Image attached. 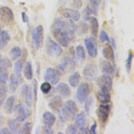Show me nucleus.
Wrapping results in <instances>:
<instances>
[{
	"label": "nucleus",
	"mask_w": 134,
	"mask_h": 134,
	"mask_svg": "<svg viewBox=\"0 0 134 134\" xmlns=\"http://www.w3.org/2000/svg\"><path fill=\"white\" fill-rule=\"evenodd\" d=\"M76 26L73 20L67 21L57 19L51 26V32L57 42L63 47H67L69 43L75 39Z\"/></svg>",
	"instance_id": "nucleus-1"
},
{
	"label": "nucleus",
	"mask_w": 134,
	"mask_h": 134,
	"mask_svg": "<svg viewBox=\"0 0 134 134\" xmlns=\"http://www.w3.org/2000/svg\"><path fill=\"white\" fill-rule=\"evenodd\" d=\"M63 105L64 106H63L62 109L59 112L60 121L64 122L66 121L72 120L79 111L77 105L72 100H66Z\"/></svg>",
	"instance_id": "nucleus-2"
},
{
	"label": "nucleus",
	"mask_w": 134,
	"mask_h": 134,
	"mask_svg": "<svg viewBox=\"0 0 134 134\" xmlns=\"http://www.w3.org/2000/svg\"><path fill=\"white\" fill-rule=\"evenodd\" d=\"M76 66V62L74 60L73 57L70 56L65 57L61 60L60 63L57 66L58 72L61 75L68 73L70 72L73 71Z\"/></svg>",
	"instance_id": "nucleus-3"
},
{
	"label": "nucleus",
	"mask_w": 134,
	"mask_h": 134,
	"mask_svg": "<svg viewBox=\"0 0 134 134\" xmlns=\"http://www.w3.org/2000/svg\"><path fill=\"white\" fill-rule=\"evenodd\" d=\"M46 52L50 57L56 58L63 54V50L59 44L54 41L52 38H48L46 42Z\"/></svg>",
	"instance_id": "nucleus-4"
},
{
	"label": "nucleus",
	"mask_w": 134,
	"mask_h": 134,
	"mask_svg": "<svg viewBox=\"0 0 134 134\" xmlns=\"http://www.w3.org/2000/svg\"><path fill=\"white\" fill-rule=\"evenodd\" d=\"M32 38L35 48L36 50H39L41 48L44 41V27L42 25H39L33 30Z\"/></svg>",
	"instance_id": "nucleus-5"
},
{
	"label": "nucleus",
	"mask_w": 134,
	"mask_h": 134,
	"mask_svg": "<svg viewBox=\"0 0 134 134\" xmlns=\"http://www.w3.org/2000/svg\"><path fill=\"white\" fill-rule=\"evenodd\" d=\"M14 111L15 112V119L20 123L24 121L30 114L29 109L22 104L17 105L14 107Z\"/></svg>",
	"instance_id": "nucleus-6"
},
{
	"label": "nucleus",
	"mask_w": 134,
	"mask_h": 134,
	"mask_svg": "<svg viewBox=\"0 0 134 134\" xmlns=\"http://www.w3.org/2000/svg\"><path fill=\"white\" fill-rule=\"evenodd\" d=\"M0 18L5 25H11L14 21V14L13 11L7 6L0 8Z\"/></svg>",
	"instance_id": "nucleus-7"
},
{
	"label": "nucleus",
	"mask_w": 134,
	"mask_h": 134,
	"mask_svg": "<svg viewBox=\"0 0 134 134\" xmlns=\"http://www.w3.org/2000/svg\"><path fill=\"white\" fill-rule=\"evenodd\" d=\"M90 94V87L87 82H82L76 91V98L80 103H83Z\"/></svg>",
	"instance_id": "nucleus-8"
},
{
	"label": "nucleus",
	"mask_w": 134,
	"mask_h": 134,
	"mask_svg": "<svg viewBox=\"0 0 134 134\" xmlns=\"http://www.w3.org/2000/svg\"><path fill=\"white\" fill-rule=\"evenodd\" d=\"M97 74V68L93 64H87L82 70V75L84 78L88 81H94L96 79Z\"/></svg>",
	"instance_id": "nucleus-9"
},
{
	"label": "nucleus",
	"mask_w": 134,
	"mask_h": 134,
	"mask_svg": "<svg viewBox=\"0 0 134 134\" xmlns=\"http://www.w3.org/2000/svg\"><path fill=\"white\" fill-rule=\"evenodd\" d=\"M111 107L109 105L101 104L97 110V115L98 116L99 121L102 124H105L107 121L111 112Z\"/></svg>",
	"instance_id": "nucleus-10"
},
{
	"label": "nucleus",
	"mask_w": 134,
	"mask_h": 134,
	"mask_svg": "<svg viewBox=\"0 0 134 134\" xmlns=\"http://www.w3.org/2000/svg\"><path fill=\"white\" fill-rule=\"evenodd\" d=\"M44 80L47 82H50L52 85H57L59 82L60 76L59 73L57 70H55L53 68L49 67L45 71L44 73Z\"/></svg>",
	"instance_id": "nucleus-11"
},
{
	"label": "nucleus",
	"mask_w": 134,
	"mask_h": 134,
	"mask_svg": "<svg viewBox=\"0 0 134 134\" xmlns=\"http://www.w3.org/2000/svg\"><path fill=\"white\" fill-rule=\"evenodd\" d=\"M97 84L100 88L107 89L111 91L113 87V81L109 75H104L99 76L97 80Z\"/></svg>",
	"instance_id": "nucleus-12"
},
{
	"label": "nucleus",
	"mask_w": 134,
	"mask_h": 134,
	"mask_svg": "<svg viewBox=\"0 0 134 134\" xmlns=\"http://www.w3.org/2000/svg\"><path fill=\"white\" fill-rule=\"evenodd\" d=\"M85 44L88 55L92 58H95L98 54L97 46L96 41L92 38H85Z\"/></svg>",
	"instance_id": "nucleus-13"
},
{
	"label": "nucleus",
	"mask_w": 134,
	"mask_h": 134,
	"mask_svg": "<svg viewBox=\"0 0 134 134\" xmlns=\"http://www.w3.org/2000/svg\"><path fill=\"white\" fill-rule=\"evenodd\" d=\"M21 94L22 97L24 99V101L26 103L27 107H32V103H33V100H32V91L31 88L27 84H24L22 85L21 88Z\"/></svg>",
	"instance_id": "nucleus-14"
},
{
	"label": "nucleus",
	"mask_w": 134,
	"mask_h": 134,
	"mask_svg": "<svg viewBox=\"0 0 134 134\" xmlns=\"http://www.w3.org/2000/svg\"><path fill=\"white\" fill-rule=\"evenodd\" d=\"M60 14L64 18L70 19L75 21H79L81 17V14L79 12L75 9L64 8L60 10Z\"/></svg>",
	"instance_id": "nucleus-15"
},
{
	"label": "nucleus",
	"mask_w": 134,
	"mask_h": 134,
	"mask_svg": "<svg viewBox=\"0 0 134 134\" xmlns=\"http://www.w3.org/2000/svg\"><path fill=\"white\" fill-rule=\"evenodd\" d=\"M57 93L62 97L68 98L71 94V91L70 89L69 86L65 82H60L57 85L56 88Z\"/></svg>",
	"instance_id": "nucleus-16"
},
{
	"label": "nucleus",
	"mask_w": 134,
	"mask_h": 134,
	"mask_svg": "<svg viewBox=\"0 0 134 134\" xmlns=\"http://www.w3.org/2000/svg\"><path fill=\"white\" fill-rule=\"evenodd\" d=\"M63 105L64 103H63V99H62V97H60V95L54 97L52 100H50V102L48 104L50 108L57 112H60V109L63 107Z\"/></svg>",
	"instance_id": "nucleus-17"
},
{
	"label": "nucleus",
	"mask_w": 134,
	"mask_h": 134,
	"mask_svg": "<svg viewBox=\"0 0 134 134\" xmlns=\"http://www.w3.org/2000/svg\"><path fill=\"white\" fill-rule=\"evenodd\" d=\"M42 118L45 127L50 128H52V127L54 125L56 120H57L56 117L54 115V114H52L51 112H49V111H46L43 114Z\"/></svg>",
	"instance_id": "nucleus-18"
},
{
	"label": "nucleus",
	"mask_w": 134,
	"mask_h": 134,
	"mask_svg": "<svg viewBox=\"0 0 134 134\" xmlns=\"http://www.w3.org/2000/svg\"><path fill=\"white\" fill-rule=\"evenodd\" d=\"M97 99L100 103L103 104L108 103L111 100V94L110 91L107 89L100 88V91L98 92Z\"/></svg>",
	"instance_id": "nucleus-19"
},
{
	"label": "nucleus",
	"mask_w": 134,
	"mask_h": 134,
	"mask_svg": "<svg viewBox=\"0 0 134 134\" xmlns=\"http://www.w3.org/2000/svg\"><path fill=\"white\" fill-rule=\"evenodd\" d=\"M20 75H12L9 79V88L11 92H15L16 91L17 88L18 87V85L20 82H22V79H21Z\"/></svg>",
	"instance_id": "nucleus-20"
},
{
	"label": "nucleus",
	"mask_w": 134,
	"mask_h": 134,
	"mask_svg": "<svg viewBox=\"0 0 134 134\" xmlns=\"http://www.w3.org/2000/svg\"><path fill=\"white\" fill-rule=\"evenodd\" d=\"M102 53L103 55L104 58L109 61H111L114 63L115 61V54L114 50H113V46L108 44L106 45L105 47L103 48Z\"/></svg>",
	"instance_id": "nucleus-21"
},
{
	"label": "nucleus",
	"mask_w": 134,
	"mask_h": 134,
	"mask_svg": "<svg viewBox=\"0 0 134 134\" xmlns=\"http://www.w3.org/2000/svg\"><path fill=\"white\" fill-rule=\"evenodd\" d=\"M87 115L85 112H81L76 116L75 118V125L79 129L87 127Z\"/></svg>",
	"instance_id": "nucleus-22"
},
{
	"label": "nucleus",
	"mask_w": 134,
	"mask_h": 134,
	"mask_svg": "<svg viewBox=\"0 0 134 134\" xmlns=\"http://www.w3.org/2000/svg\"><path fill=\"white\" fill-rule=\"evenodd\" d=\"M100 66L101 71L105 75H112L113 73V72H114V67H113V64H111L110 61L107 60L101 61Z\"/></svg>",
	"instance_id": "nucleus-23"
},
{
	"label": "nucleus",
	"mask_w": 134,
	"mask_h": 134,
	"mask_svg": "<svg viewBox=\"0 0 134 134\" xmlns=\"http://www.w3.org/2000/svg\"><path fill=\"white\" fill-rule=\"evenodd\" d=\"M15 100V97L14 95H12L7 99L4 104V107H3L5 113L7 114H12L14 112Z\"/></svg>",
	"instance_id": "nucleus-24"
},
{
	"label": "nucleus",
	"mask_w": 134,
	"mask_h": 134,
	"mask_svg": "<svg viewBox=\"0 0 134 134\" xmlns=\"http://www.w3.org/2000/svg\"><path fill=\"white\" fill-rule=\"evenodd\" d=\"M11 40L10 36L7 31L3 30L0 35V50H3L6 47Z\"/></svg>",
	"instance_id": "nucleus-25"
},
{
	"label": "nucleus",
	"mask_w": 134,
	"mask_h": 134,
	"mask_svg": "<svg viewBox=\"0 0 134 134\" xmlns=\"http://www.w3.org/2000/svg\"><path fill=\"white\" fill-rule=\"evenodd\" d=\"M90 27H91V34L96 38L97 36L98 31H99V21L97 19L94 17H91L90 18Z\"/></svg>",
	"instance_id": "nucleus-26"
},
{
	"label": "nucleus",
	"mask_w": 134,
	"mask_h": 134,
	"mask_svg": "<svg viewBox=\"0 0 134 134\" xmlns=\"http://www.w3.org/2000/svg\"><path fill=\"white\" fill-rule=\"evenodd\" d=\"M8 127L11 133H16L18 132L20 128V122L15 119H10L8 122Z\"/></svg>",
	"instance_id": "nucleus-27"
},
{
	"label": "nucleus",
	"mask_w": 134,
	"mask_h": 134,
	"mask_svg": "<svg viewBox=\"0 0 134 134\" xmlns=\"http://www.w3.org/2000/svg\"><path fill=\"white\" fill-rule=\"evenodd\" d=\"M81 75L79 72H75L69 78V82L72 87H76L79 84Z\"/></svg>",
	"instance_id": "nucleus-28"
},
{
	"label": "nucleus",
	"mask_w": 134,
	"mask_h": 134,
	"mask_svg": "<svg viewBox=\"0 0 134 134\" xmlns=\"http://www.w3.org/2000/svg\"><path fill=\"white\" fill-rule=\"evenodd\" d=\"M87 6L90 9L91 14L97 15L98 14V9H99V0H89V3Z\"/></svg>",
	"instance_id": "nucleus-29"
},
{
	"label": "nucleus",
	"mask_w": 134,
	"mask_h": 134,
	"mask_svg": "<svg viewBox=\"0 0 134 134\" xmlns=\"http://www.w3.org/2000/svg\"><path fill=\"white\" fill-rule=\"evenodd\" d=\"M24 75L27 80L32 79L33 77V70H32V64L30 62H27L24 69Z\"/></svg>",
	"instance_id": "nucleus-30"
},
{
	"label": "nucleus",
	"mask_w": 134,
	"mask_h": 134,
	"mask_svg": "<svg viewBox=\"0 0 134 134\" xmlns=\"http://www.w3.org/2000/svg\"><path fill=\"white\" fill-rule=\"evenodd\" d=\"M21 54V50L18 46H15L10 50L9 55L12 60H16L18 59Z\"/></svg>",
	"instance_id": "nucleus-31"
},
{
	"label": "nucleus",
	"mask_w": 134,
	"mask_h": 134,
	"mask_svg": "<svg viewBox=\"0 0 134 134\" xmlns=\"http://www.w3.org/2000/svg\"><path fill=\"white\" fill-rule=\"evenodd\" d=\"M32 129V124L31 122H26L22 125V127H20V130L18 131V133L21 134H30L31 133Z\"/></svg>",
	"instance_id": "nucleus-32"
},
{
	"label": "nucleus",
	"mask_w": 134,
	"mask_h": 134,
	"mask_svg": "<svg viewBox=\"0 0 134 134\" xmlns=\"http://www.w3.org/2000/svg\"><path fill=\"white\" fill-rule=\"evenodd\" d=\"M9 74H8V69L0 67V83L5 84L8 80Z\"/></svg>",
	"instance_id": "nucleus-33"
},
{
	"label": "nucleus",
	"mask_w": 134,
	"mask_h": 134,
	"mask_svg": "<svg viewBox=\"0 0 134 134\" xmlns=\"http://www.w3.org/2000/svg\"><path fill=\"white\" fill-rule=\"evenodd\" d=\"M2 86H0V106H2L4 103L7 97V93H8L7 87L4 85V84H2Z\"/></svg>",
	"instance_id": "nucleus-34"
},
{
	"label": "nucleus",
	"mask_w": 134,
	"mask_h": 134,
	"mask_svg": "<svg viewBox=\"0 0 134 134\" xmlns=\"http://www.w3.org/2000/svg\"><path fill=\"white\" fill-rule=\"evenodd\" d=\"M76 54L78 58L81 60H84L86 58L85 50L84 49V47L81 45H79L76 48Z\"/></svg>",
	"instance_id": "nucleus-35"
},
{
	"label": "nucleus",
	"mask_w": 134,
	"mask_h": 134,
	"mask_svg": "<svg viewBox=\"0 0 134 134\" xmlns=\"http://www.w3.org/2000/svg\"><path fill=\"white\" fill-rule=\"evenodd\" d=\"M84 103H85V112L87 114L89 115L92 106H93V103H94V98L93 97H88L86 99Z\"/></svg>",
	"instance_id": "nucleus-36"
},
{
	"label": "nucleus",
	"mask_w": 134,
	"mask_h": 134,
	"mask_svg": "<svg viewBox=\"0 0 134 134\" xmlns=\"http://www.w3.org/2000/svg\"><path fill=\"white\" fill-rule=\"evenodd\" d=\"M40 90H41V91L44 94H48V93L51 91V90H52L51 84H50V82H47V81L43 82L41 85H40Z\"/></svg>",
	"instance_id": "nucleus-37"
},
{
	"label": "nucleus",
	"mask_w": 134,
	"mask_h": 134,
	"mask_svg": "<svg viewBox=\"0 0 134 134\" xmlns=\"http://www.w3.org/2000/svg\"><path fill=\"white\" fill-rule=\"evenodd\" d=\"M23 67V62L21 60H18L14 64V72L16 75H20Z\"/></svg>",
	"instance_id": "nucleus-38"
},
{
	"label": "nucleus",
	"mask_w": 134,
	"mask_h": 134,
	"mask_svg": "<svg viewBox=\"0 0 134 134\" xmlns=\"http://www.w3.org/2000/svg\"><path fill=\"white\" fill-rule=\"evenodd\" d=\"M133 52L131 50L129 51V53L127 55V58L126 60V69L127 70L128 72H130V70H131V64H132V60H133Z\"/></svg>",
	"instance_id": "nucleus-39"
},
{
	"label": "nucleus",
	"mask_w": 134,
	"mask_h": 134,
	"mask_svg": "<svg viewBox=\"0 0 134 134\" xmlns=\"http://www.w3.org/2000/svg\"><path fill=\"white\" fill-rule=\"evenodd\" d=\"M76 30H79V34L87 33V30H88V25L85 22L81 21L79 24V26H76Z\"/></svg>",
	"instance_id": "nucleus-40"
},
{
	"label": "nucleus",
	"mask_w": 134,
	"mask_h": 134,
	"mask_svg": "<svg viewBox=\"0 0 134 134\" xmlns=\"http://www.w3.org/2000/svg\"><path fill=\"white\" fill-rule=\"evenodd\" d=\"M66 133L67 134H76L78 133V127L76 125H70L67 127L66 130Z\"/></svg>",
	"instance_id": "nucleus-41"
},
{
	"label": "nucleus",
	"mask_w": 134,
	"mask_h": 134,
	"mask_svg": "<svg viewBox=\"0 0 134 134\" xmlns=\"http://www.w3.org/2000/svg\"><path fill=\"white\" fill-rule=\"evenodd\" d=\"M12 66V63H11V60L7 57H5L4 58H2V63H1V66L0 67H3L5 69H9Z\"/></svg>",
	"instance_id": "nucleus-42"
},
{
	"label": "nucleus",
	"mask_w": 134,
	"mask_h": 134,
	"mask_svg": "<svg viewBox=\"0 0 134 134\" xmlns=\"http://www.w3.org/2000/svg\"><path fill=\"white\" fill-rule=\"evenodd\" d=\"M91 11L89 9V8H88V6L86 7L83 10V12H82V18H83L84 21H88L91 18Z\"/></svg>",
	"instance_id": "nucleus-43"
},
{
	"label": "nucleus",
	"mask_w": 134,
	"mask_h": 134,
	"mask_svg": "<svg viewBox=\"0 0 134 134\" xmlns=\"http://www.w3.org/2000/svg\"><path fill=\"white\" fill-rule=\"evenodd\" d=\"M100 40L101 42H103L105 41H107L109 42L110 39L109 38V36L105 30H101L100 33Z\"/></svg>",
	"instance_id": "nucleus-44"
},
{
	"label": "nucleus",
	"mask_w": 134,
	"mask_h": 134,
	"mask_svg": "<svg viewBox=\"0 0 134 134\" xmlns=\"http://www.w3.org/2000/svg\"><path fill=\"white\" fill-rule=\"evenodd\" d=\"M71 5L75 9H80L82 7V1L81 0H72Z\"/></svg>",
	"instance_id": "nucleus-45"
},
{
	"label": "nucleus",
	"mask_w": 134,
	"mask_h": 134,
	"mask_svg": "<svg viewBox=\"0 0 134 134\" xmlns=\"http://www.w3.org/2000/svg\"><path fill=\"white\" fill-rule=\"evenodd\" d=\"M37 91H38V82L36 79L34 80V100H37Z\"/></svg>",
	"instance_id": "nucleus-46"
},
{
	"label": "nucleus",
	"mask_w": 134,
	"mask_h": 134,
	"mask_svg": "<svg viewBox=\"0 0 134 134\" xmlns=\"http://www.w3.org/2000/svg\"><path fill=\"white\" fill-rule=\"evenodd\" d=\"M97 126V123L96 122H94V123L93 124V125H91V127L90 130H89V133L91 134H96L97 133V132H96Z\"/></svg>",
	"instance_id": "nucleus-47"
},
{
	"label": "nucleus",
	"mask_w": 134,
	"mask_h": 134,
	"mask_svg": "<svg viewBox=\"0 0 134 134\" xmlns=\"http://www.w3.org/2000/svg\"><path fill=\"white\" fill-rule=\"evenodd\" d=\"M21 15L22 21H23L24 23H27V22H28V17H27V15H26V13L24 12H21Z\"/></svg>",
	"instance_id": "nucleus-48"
},
{
	"label": "nucleus",
	"mask_w": 134,
	"mask_h": 134,
	"mask_svg": "<svg viewBox=\"0 0 134 134\" xmlns=\"http://www.w3.org/2000/svg\"><path fill=\"white\" fill-rule=\"evenodd\" d=\"M11 132L9 130L7 127H4L0 130V134H10Z\"/></svg>",
	"instance_id": "nucleus-49"
},
{
	"label": "nucleus",
	"mask_w": 134,
	"mask_h": 134,
	"mask_svg": "<svg viewBox=\"0 0 134 134\" xmlns=\"http://www.w3.org/2000/svg\"><path fill=\"white\" fill-rule=\"evenodd\" d=\"M44 132H45V133H54L53 130H52L50 127H44Z\"/></svg>",
	"instance_id": "nucleus-50"
},
{
	"label": "nucleus",
	"mask_w": 134,
	"mask_h": 134,
	"mask_svg": "<svg viewBox=\"0 0 134 134\" xmlns=\"http://www.w3.org/2000/svg\"><path fill=\"white\" fill-rule=\"evenodd\" d=\"M80 130H81V131L82 133L87 134L89 133V131L88 130V129H87V127H83V128H81V129H80Z\"/></svg>",
	"instance_id": "nucleus-51"
},
{
	"label": "nucleus",
	"mask_w": 134,
	"mask_h": 134,
	"mask_svg": "<svg viewBox=\"0 0 134 134\" xmlns=\"http://www.w3.org/2000/svg\"><path fill=\"white\" fill-rule=\"evenodd\" d=\"M3 123H4V117L2 115H0V127L3 125Z\"/></svg>",
	"instance_id": "nucleus-52"
},
{
	"label": "nucleus",
	"mask_w": 134,
	"mask_h": 134,
	"mask_svg": "<svg viewBox=\"0 0 134 134\" xmlns=\"http://www.w3.org/2000/svg\"><path fill=\"white\" fill-rule=\"evenodd\" d=\"M111 43H112V45H113V47L115 48H116V44H115V41L114 38H111Z\"/></svg>",
	"instance_id": "nucleus-53"
},
{
	"label": "nucleus",
	"mask_w": 134,
	"mask_h": 134,
	"mask_svg": "<svg viewBox=\"0 0 134 134\" xmlns=\"http://www.w3.org/2000/svg\"><path fill=\"white\" fill-rule=\"evenodd\" d=\"M2 56L0 55V66H1V63H2Z\"/></svg>",
	"instance_id": "nucleus-54"
},
{
	"label": "nucleus",
	"mask_w": 134,
	"mask_h": 134,
	"mask_svg": "<svg viewBox=\"0 0 134 134\" xmlns=\"http://www.w3.org/2000/svg\"><path fill=\"white\" fill-rule=\"evenodd\" d=\"M2 29H1V27H0V35H1V34H2Z\"/></svg>",
	"instance_id": "nucleus-55"
}]
</instances>
